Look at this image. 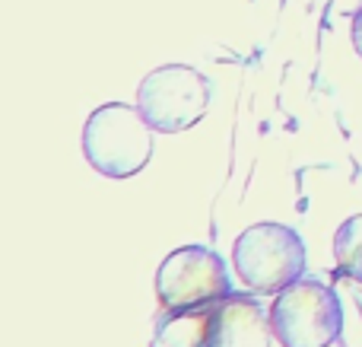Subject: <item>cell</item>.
<instances>
[{
	"label": "cell",
	"mask_w": 362,
	"mask_h": 347,
	"mask_svg": "<svg viewBox=\"0 0 362 347\" xmlns=\"http://www.w3.org/2000/svg\"><path fill=\"white\" fill-rule=\"evenodd\" d=\"M232 265L248 290L280 293L305 271V242L283 223H255L235 239Z\"/></svg>",
	"instance_id": "cell-2"
},
{
	"label": "cell",
	"mask_w": 362,
	"mask_h": 347,
	"mask_svg": "<svg viewBox=\"0 0 362 347\" xmlns=\"http://www.w3.org/2000/svg\"><path fill=\"white\" fill-rule=\"evenodd\" d=\"M153 125L140 108L108 102L89 115L83 127V153L89 166L108 178H131L146 169L153 157Z\"/></svg>",
	"instance_id": "cell-1"
},
{
	"label": "cell",
	"mask_w": 362,
	"mask_h": 347,
	"mask_svg": "<svg viewBox=\"0 0 362 347\" xmlns=\"http://www.w3.org/2000/svg\"><path fill=\"white\" fill-rule=\"evenodd\" d=\"M353 45H356V51L362 57V10H356V16H353Z\"/></svg>",
	"instance_id": "cell-8"
},
{
	"label": "cell",
	"mask_w": 362,
	"mask_h": 347,
	"mask_svg": "<svg viewBox=\"0 0 362 347\" xmlns=\"http://www.w3.org/2000/svg\"><path fill=\"white\" fill-rule=\"evenodd\" d=\"M210 106V83L187 64H165L144 76L137 108L156 134H178L194 127Z\"/></svg>",
	"instance_id": "cell-4"
},
{
	"label": "cell",
	"mask_w": 362,
	"mask_h": 347,
	"mask_svg": "<svg viewBox=\"0 0 362 347\" xmlns=\"http://www.w3.org/2000/svg\"><path fill=\"white\" fill-rule=\"evenodd\" d=\"M270 325L283 347H327L340 338L344 309L331 287L299 278L274 300Z\"/></svg>",
	"instance_id": "cell-3"
},
{
	"label": "cell",
	"mask_w": 362,
	"mask_h": 347,
	"mask_svg": "<svg viewBox=\"0 0 362 347\" xmlns=\"http://www.w3.org/2000/svg\"><path fill=\"white\" fill-rule=\"evenodd\" d=\"M334 258H337L340 274L362 284V214L340 223L334 236Z\"/></svg>",
	"instance_id": "cell-7"
},
{
	"label": "cell",
	"mask_w": 362,
	"mask_h": 347,
	"mask_svg": "<svg viewBox=\"0 0 362 347\" xmlns=\"http://www.w3.org/2000/svg\"><path fill=\"white\" fill-rule=\"evenodd\" d=\"M274 325L248 293H229L206 306V347H270Z\"/></svg>",
	"instance_id": "cell-6"
},
{
	"label": "cell",
	"mask_w": 362,
	"mask_h": 347,
	"mask_svg": "<svg viewBox=\"0 0 362 347\" xmlns=\"http://www.w3.org/2000/svg\"><path fill=\"white\" fill-rule=\"evenodd\" d=\"M229 271L206 246H181L156 271V297L163 309H200L229 297Z\"/></svg>",
	"instance_id": "cell-5"
}]
</instances>
